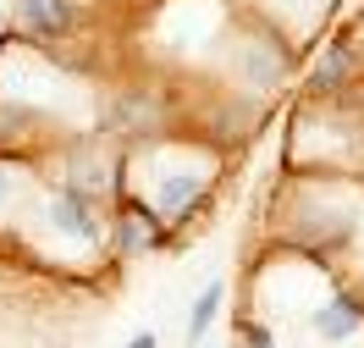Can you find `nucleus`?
<instances>
[{
    "label": "nucleus",
    "instance_id": "obj_1",
    "mask_svg": "<svg viewBox=\"0 0 364 348\" xmlns=\"http://www.w3.org/2000/svg\"><path fill=\"white\" fill-rule=\"evenodd\" d=\"M17 28H23L28 39H39V45H55V39H67L72 23H77V0H17Z\"/></svg>",
    "mask_w": 364,
    "mask_h": 348
},
{
    "label": "nucleus",
    "instance_id": "obj_2",
    "mask_svg": "<svg viewBox=\"0 0 364 348\" xmlns=\"http://www.w3.org/2000/svg\"><path fill=\"white\" fill-rule=\"evenodd\" d=\"M309 326H315L320 343H348V337L364 332V304L348 299V293H337V299H326V304L309 310Z\"/></svg>",
    "mask_w": 364,
    "mask_h": 348
},
{
    "label": "nucleus",
    "instance_id": "obj_3",
    "mask_svg": "<svg viewBox=\"0 0 364 348\" xmlns=\"http://www.w3.org/2000/svg\"><path fill=\"white\" fill-rule=\"evenodd\" d=\"M50 227L67 232V238H83V243H100V221H94V205L83 188H61L55 205H50Z\"/></svg>",
    "mask_w": 364,
    "mask_h": 348
},
{
    "label": "nucleus",
    "instance_id": "obj_4",
    "mask_svg": "<svg viewBox=\"0 0 364 348\" xmlns=\"http://www.w3.org/2000/svg\"><path fill=\"white\" fill-rule=\"evenodd\" d=\"M221 299H227V282H221V277H215V282L205 288V293L193 299V310H188V332H182V337H188V348H199V343H205L210 321L221 315Z\"/></svg>",
    "mask_w": 364,
    "mask_h": 348
},
{
    "label": "nucleus",
    "instance_id": "obj_5",
    "mask_svg": "<svg viewBox=\"0 0 364 348\" xmlns=\"http://www.w3.org/2000/svg\"><path fill=\"white\" fill-rule=\"evenodd\" d=\"M205 194V177H166L160 183V210H182L188 199Z\"/></svg>",
    "mask_w": 364,
    "mask_h": 348
},
{
    "label": "nucleus",
    "instance_id": "obj_6",
    "mask_svg": "<svg viewBox=\"0 0 364 348\" xmlns=\"http://www.w3.org/2000/svg\"><path fill=\"white\" fill-rule=\"evenodd\" d=\"M348 67H353V56H348L342 45H331V50H326V61H320V72H315V83H320V89H331V83L348 78Z\"/></svg>",
    "mask_w": 364,
    "mask_h": 348
},
{
    "label": "nucleus",
    "instance_id": "obj_7",
    "mask_svg": "<svg viewBox=\"0 0 364 348\" xmlns=\"http://www.w3.org/2000/svg\"><path fill=\"white\" fill-rule=\"evenodd\" d=\"M127 348H160V337H155V332H138V337H133Z\"/></svg>",
    "mask_w": 364,
    "mask_h": 348
}]
</instances>
